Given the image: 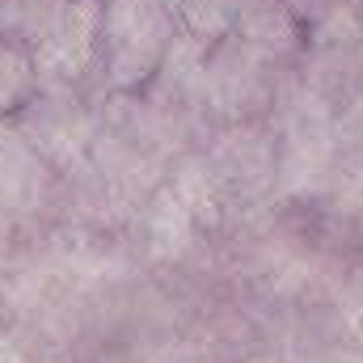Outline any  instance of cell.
Returning a JSON list of instances; mask_svg holds the SVG:
<instances>
[{
    "label": "cell",
    "instance_id": "cell-2",
    "mask_svg": "<svg viewBox=\"0 0 363 363\" xmlns=\"http://www.w3.org/2000/svg\"><path fill=\"white\" fill-rule=\"evenodd\" d=\"M13 127L43 157L51 174H72L89 165V144L97 131V110L81 89H38L17 114Z\"/></svg>",
    "mask_w": 363,
    "mask_h": 363
},
{
    "label": "cell",
    "instance_id": "cell-3",
    "mask_svg": "<svg viewBox=\"0 0 363 363\" xmlns=\"http://www.w3.org/2000/svg\"><path fill=\"white\" fill-rule=\"evenodd\" d=\"M267 60H274L271 51L250 47L237 34H224L203 60V101L233 118L254 114L271 97V64Z\"/></svg>",
    "mask_w": 363,
    "mask_h": 363
},
{
    "label": "cell",
    "instance_id": "cell-5",
    "mask_svg": "<svg viewBox=\"0 0 363 363\" xmlns=\"http://www.w3.org/2000/svg\"><path fill=\"white\" fill-rule=\"evenodd\" d=\"M72 0H0V38L21 47H43L68 17Z\"/></svg>",
    "mask_w": 363,
    "mask_h": 363
},
{
    "label": "cell",
    "instance_id": "cell-4",
    "mask_svg": "<svg viewBox=\"0 0 363 363\" xmlns=\"http://www.w3.org/2000/svg\"><path fill=\"white\" fill-rule=\"evenodd\" d=\"M51 169L43 157L26 144V135L13 127V118H0V211H34L47 199Z\"/></svg>",
    "mask_w": 363,
    "mask_h": 363
},
{
    "label": "cell",
    "instance_id": "cell-1",
    "mask_svg": "<svg viewBox=\"0 0 363 363\" xmlns=\"http://www.w3.org/2000/svg\"><path fill=\"white\" fill-rule=\"evenodd\" d=\"M178 34L169 0H101L97 72L110 93H144Z\"/></svg>",
    "mask_w": 363,
    "mask_h": 363
},
{
    "label": "cell",
    "instance_id": "cell-7",
    "mask_svg": "<svg viewBox=\"0 0 363 363\" xmlns=\"http://www.w3.org/2000/svg\"><path fill=\"white\" fill-rule=\"evenodd\" d=\"M34 93H38L34 51L21 47V43L0 38V118H13Z\"/></svg>",
    "mask_w": 363,
    "mask_h": 363
},
{
    "label": "cell",
    "instance_id": "cell-8",
    "mask_svg": "<svg viewBox=\"0 0 363 363\" xmlns=\"http://www.w3.org/2000/svg\"><path fill=\"white\" fill-rule=\"evenodd\" d=\"M342 131H347L351 144H363V93H355V101H351V110L342 118Z\"/></svg>",
    "mask_w": 363,
    "mask_h": 363
},
{
    "label": "cell",
    "instance_id": "cell-6",
    "mask_svg": "<svg viewBox=\"0 0 363 363\" xmlns=\"http://www.w3.org/2000/svg\"><path fill=\"white\" fill-rule=\"evenodd\" d=\"M194 237V216L178 194L165 186L152 194V254L157 258H182Z\"/></svg>",
    "mask_w": 363,
    "mask_h": 363
}]
</instances>
